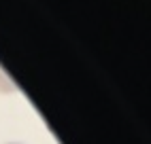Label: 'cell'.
Returning <instances> with one entry per match:
<instances>
[{
	"label": "cell",
	"instance_id": "6da1fadb",
	"mask_svg": "<svg viewBox=\"0 0 151 144\" xmlns=\"http://www.w3.org/2000/svg\"><path fill=\"white\" fill-rule=\"evenodd\" d=\"M11 144H22V142H11Z\"/></svg>",
	"mask_w": 151,
	"mask_h": 144
}]
</instances>
